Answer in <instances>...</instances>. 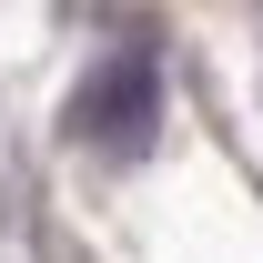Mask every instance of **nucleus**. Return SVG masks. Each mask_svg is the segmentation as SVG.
<instances>
[{"label":"nucleus","instance_id":"obj_1","mask_svg":"<svg viewBox=\"0 0 263 263\" xmlns=\"http://www.w3.org/2000/svg\"><path fill=\"white\" fill-rule=\"evenodd\" d=\"M152 101H162V71H152V51H142V41H132V51H111V61L81 81L71 132H81V142H101V152H132V142L152 132Z\"/></svg>","mask_w":263,"mask_h":263}]
</instances>
